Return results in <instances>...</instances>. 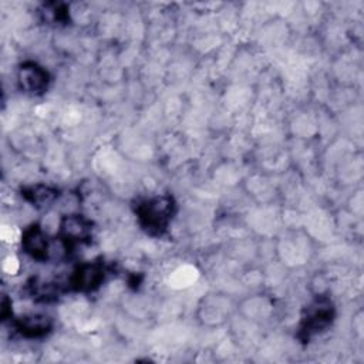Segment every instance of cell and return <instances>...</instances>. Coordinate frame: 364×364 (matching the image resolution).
Masks as SVG:
<instances>
[{
  "label": "cell",
  "mask_w": 364,
  "mask_h": 364,
  "mask_svg": "<svg viewBox=\"0 0 364 364\" xmlns=\"http://www.w3.org/2000/svg\"><path fill=\"white\" fill-rule=\"evenodd\" d=\"M175 212V202L168 195H161L142 202L136 208V215L141 226L149 235H162Z\"/></svg>",
  "instance_id": "6da1fadb"
},
{
  "label": "cell",
  "mask_w": 364,
  "mask_h": 364,
  "mask_svg": "<svg viewBox=\"0 0 364 364\" xmlns=\"http://www.w3.org/2000/svg\"><path fill=\"white\" fill-rule=\"evenodd\" d=\"M334 317V310L327 299H318L313 301L303 318H301V326H300V334L304 338H310L313 334L324 331L333 321Z\"/></svg>",
  "instance_id": "7a4b0ae2"
},
{
  "label": "cell",
  "mask_w": 364,
  "mask_h": 364,
  "mask_svg": "<svg viewBox=\"0 0 364 364\" xmlns=\"http://www.w3.org/2000/svg\"><path fill=\"white\" fill-rule=\"evenodd\" d=\"M18 84L30 94H41L48 85V73L37 63L28 61L18 68Z\"/></svg>",
  "instance_id": "3957f363"
},
{
  "label": "cell",
  "mask_w": 364,
  "mask_h": 364,
  "mask_svg": "<svg viewBox=\"0 0 364 364\" xmlns=\"http://www.w3.org/2000/svg\"><path fill=\"white\" fill-rule=\"evenodd\" d=\"M23 249L27 255H30L36 260H48L51 252V242L48 240L47 235L41 230L40 226L33 225L28 228L21 239Z\"/></svg>",
  "instance_id": "277c9868"
},
{
  "label": "cell",
  "mask_w": 364,
  "mask_h": 364,
  "mask_svg": "<svg viewBox=\"0 0 364 364\" xmlns=\"http://www.w3.org/2000/svg\"><path fill=\"white\" fill-rule=\"evenodd\" d=\"M104 267L100 263H87L80 266L71 276L70 284L77 291H92L104 280Z\"/></svg>",
  "instance_id": "5b68a950"
},
{
  "label": "cell",
  "mask_w": 364,
  "mask_h": 364,
  "mask_svg": "<svg viewBox=\"0 0 364 364\" xmlns=\"http://www.w3.org/2000/svg\"><path fill=\"white\" fill-rule=\"evenodd\" d=\"M60 237L71 246L73 243L84 242L91 235V225L80 215H68L63 218L60 225Z\"/></svg>",
  "instance_id": "8992f818"
},
{
  "label": "cell",
  "mask_w": 364,
  "mask_h": 364,
  "mask_svg": "<svg viewBox=\"0 0 364 364\" xmlns=\"http://www.w3.org/2000/svg\"><path fill=\"white\" fill-rule=\"evenodd\" d=\"M17 330L26 337H41L51 330V320L43 314H30L16 321Z\"/></svg>",
  "instance_id": "52a82bcc"
},
{
  "label": "cell",
  "mask_w": 364,
  "mask_h": 364,
  "mask_svg": "<svg viewBox=\"0 0 364 364\" xmlns=\"http://www.w3.org/2000/svg\"><path fill=\"white\" fill-rule=\"evenodd\" d=\"M28 202L37 208H47L58 196V191L46 185H36L24 191L23 193Z\"/></svg>",
  "instance_id": "ba28073f"
}]
</instances>
